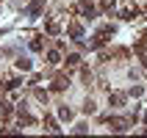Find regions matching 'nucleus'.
Returning <instances> with one entry per match:
<instances>
[{
	"instance_id": "f257e3e1",
	"label": "nucleus",
	"mask_w": 147,
	"mask_h": 138,
	"mask_svg": "<svg viewBox=\"0 0 147 138\" xmlns=\"http://www.w3.org/2000/svg\"><path fill=\"white\" fill-rule=\"evenodd\" d=\"M75 11H83V14L89 17V19H94V17H97V11H94V6H92L89 0H83V3H78V6H75Z\"/></svg>"
},
{
	"instance_id": "f03ea898",
	"label": "nucleus",
	"mask_w": 147,
	"mask_h": 138,
	"mask_svg": "<svg viewBox=\"0 0 147 138\" xmlns=\"http://www.w3.org/2000/svg\"><path fill=\"white\" fill-rule=\"evenodd\" d=\"M108 102H111V108H122L125 105V94H108Z\"/></svg>"
},
{
	"instance_id": "7ed1b4c3",
	"label": "nucleus",
	"mask_w": 147,
	"mask_h": 138,
	"mask_svg": "<svg viewBox=\"0 0 147 138\" xmlns=\"http://www.w3.org/2000/svg\"><path fill=\"white\" fill-rule=\"evenodd\" d=\"M67 31H69V36H72V41H78V39H81V36H83V28H81V25H78V22H72V25H69V28H67Z\"/></svg>"
},
{
	"instance_id": "20e7f679",
	"label": "nucleus",
	"mask_w": 147,
	"mask_h": 138,
	"mask_svg": "<svg viewBox=\"0 0 147 138\" xmlns=\"http://www.w3.org/2000/svg\"><path fill=\"white\" fill-rule=\"evenodd\" d=\"M67 86H69V80H67L64 75H58L56 83H53V91H61V89H67Z\"/></svg>"
},
{
	"instance_id": "39448f33",
	"label": "nucleus",
	"mask_w": 147,
	"mask_h": 138,
	"mask_svg": "<svg viewBox=\"0 0 147 138\" xmlns=\"http://www.w3.org/2000/svg\"><path fill=\"white\" fill-rule=\"evenodd\" d=\"M42 8H45V3H42V0H33L31 6H28V14H33V17H36V14L42 11Z\"/></svg>"
},
{
	"instance_id": "423d86ee",
	"label": "nucleus",
	"mask_w": 147,
	"mask_h": 138,
	"mask_svg": "<svg viewBox=\"0 0 147 138\" xmlns=\"http://www.w3.org/2000/svg\"><path fill=\"white\" fill-rule=\"evenodd\" d=\"M33 122H36V119H33L28 111H20V124H33Z\"/></svg>"
},
{
	"instance_id": "0eeeda50",
	"label": "nucleus",
	"mask_w": 147,
	"mask_h": 138,
	"mask_svg": "<svg viewBox=\"0 0 147 138\" xmlns=\"http://www.w3.org/2000/svg\"><path fill=\"white\" fill-rule=\"evenodd\" d=\"M58 116H61L64 122H69V119H72V111H69L67 105H61V108H58Z\"/></svg>"
},
{
	"instance_id": "6e6552de",
	"label": "nucleus",
	"mask_w": 147,
	"mask_h": 138,
	"mask_svg": "<svg viewBox=\"0 0 147 138\" xmlns=\"http://www.w3.org/2000/svg\"><path fill=\"white\" fill-rule=\"evenodd\" d=\"M45 124H47L50 133H58V124H56V119H53V116H45Z\"/></svg>"
},
{
	"instance_id": "1a4fd4ad",
	"label": "nucleus",
	"mask_w": 147,
	"mask_h": 138,
	"mask_svg": "<svg viewBox=\"0 0 147 138\" xmlns=\"http://www.w3.org/2000/svg\"><path fill=\"white\" fill-rule=\"evenodd\" d=\"M136 14H139V8L133 6V8H128V11H122V19H128V22H131V19H133Z\"/></svg>"
},
{
	"instance_id": "9d476101",
	"label": "nucleus",
	"mask_w": 147,
	"mask_h": 138,
	"mask_svg": "<svg viewBox=\"0 0 147 138\" xmlns=\"http://www.w3.org/2000/svg\"><path fill=\"white\" fill-rule=\"evenodd\" d=\"M0 116H3V119L11 116V105H8V102H0Z\"/></svg>"
},
{
	"instance_id": "9b49d317",
	"label": "nucleus",
	"mask_w": 147,
	"mask_h": 138,
	"mask_svg": "<svg viewBox=\"0 0 147 138\" xmlns=\"http://www.w3.org/2000/svg\"><path fill=\"white\" fill-rule=\"evenodd\" d=\"M17 69L28 72V69H31V61H28V58H20V61H17Z\"/></svg>"
},
{
	"instance_id": "f8f14e48",
	"label": "nucleus",
	"mask_w": 147,
	"mask_h": 138,
	"mask_svg": "<svg viewBox=\"0 0 147 138\" xmlns=\"http://www.w3.org/2000/svg\"><path fill=\"white\" fill-rule=\"evenodd\" d=\"M47 61H50V64H58V61H61L58 50H50V53H47Z\"/></svg>"
},
{
	"instance_id": "ddd939ff",
	"label": "nucleus",
	"mask_w": 147,
	"mask_h": 138,
	"mask_svg": "<svg viewBox=\"0 0 147 138\" xmlns=\"http://www.w3.org/2000/svg\"><path fill=\"white\" fill-rule=\"evenodd\" d=\"M94 111H97V108H94V102H92V99H86V102H83V113H94Z\"/></svg>"
},
{
	"instance_id": "4468645a",
	"label": "nucleus",
	"mask_w": 147,
	"mask_h": 138,
	"mask_svg": "<svg viewBox=\"0 0 147 138\" xmlns=\"http://www.w3.org/2000/svg\"><path fill=\"white\" fill-rule=\"evenodd\" d=\"M81 64V55H67V66H78Z\"/></svg>"
},
{
	"instance_id": "2eb2a0df",
	"label": "nucleus",
	"mask_w": 147,
	"mask_h": 138,
	"mask_svg": "<svg viewBox=\"0 0 147 138\" xmlns=\"http://www.w3.org/2000/svg\"><path fill=\"white\" fill-rule=\"evenodd\" d=\"M31 50H36V53H39V50H42V39H39V36H36V39L31 41Z\"/></svg>"
},
{
	"instance_id": "dca6fc26",
	"label": "nucleus",
	"mask_w": 147,
	"mask_h": 138,
	"mask_svg": "<svg viewBox=\"0 0 147 138\" xmlns=\"http://www.w3.org/2000/svg\"><path fill=\"white\" fill-rule=\"evenodd\" d=\"M131 94H133V97H142V94H144V89H142V86H133Z\"/></svg>"
},
{
	"instance_id": "f3484780",
	"label": "nucleus",
	"mask_w": 147,
	"mask_h": 138,
	"mask_svg": "<svg viewBox=\"0 0 147 138\" xmlns=\"http://www.w3.org/2000/svg\"><path fill=\"white\" fill-rule=\"evenodd\" d=\"M36 99H39V102H47V94H45L42 89H36Z\"/></svg>"
},
{
	"instance_id": "a211bd4d",
	"label": "nucleus",
	"mask_w": 147,
	"mask_h": 138,
	"mask_svg": "<svg viewBox=\"0 0 147 138\" xmlns=\"http://www.w3.org/2000/svg\"><path fill=\"white\" fill-rule=\"evenodd\" d=\"M17 86H20V80H17V77H11V80H6V89H17Z\"/></svg>"
},
{
	"instance_id": "6ab92c4d",
	"label": "nucleus",
	"mask_w": 147,
	"mask_h": 138,
	"mask_svg": "<svg viewBox=\"0 0 147 138\" xmlns=\"http://www.w3.org/2000/svg\"><path fill=\"white\" fill-rule=\"evenodd\" d=\"M47 33H58V25L56 22H47Z\"/></svg>"
}]
</instances>
